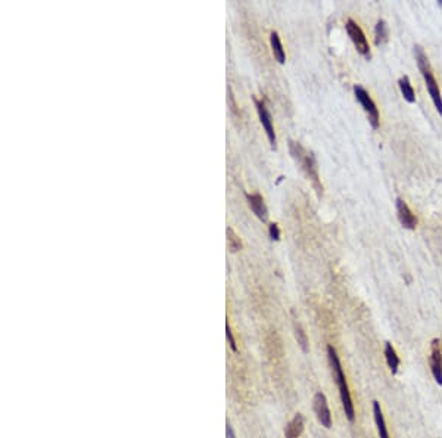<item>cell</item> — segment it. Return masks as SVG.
Wrapping results in <instances>:
<instances>
[{
  "label": "cell",
  "mask_w": 442,
  "mask_h": 438,
  "mask_svg": "<svg viewBox=\"0 0 442 438\" xmlns=\"http://www.w3.org/2000/svg\"><path fill=\"white\" fill-rule=\"evenodd\" d=\"M270 236H271V239H274V241H279L280 239V230H279V226L277 225H270Z\"/></svg>",
  "instance_id": "cell-20"
},
{
  "label": "cell",
  "mask_w": 442,
  "mask_h": 438,
  "mask_svg": "<svg viewBox=\"0 0 442 438\" xmlns=\"http://www.w3.org/2000/svg\"><path fill=\"white\" fill-rule=\"evenodd\" d=\"M314 412L317 415L318 422L324 426V428H330L332 426V415L327 406V400L326 396L323 393H317L314 396Z\"/></svg>",
  "instance_id": "cell-7"
},
{
  "label": "cell",
  "mask_w": 442,
  "mask_h": 438,
  "mask_svg": "<svg viewBox=\"0 0 442 438\" xmlns=\"http://www.w3.org/2000/svg\"><path fill=\"white\" fill-rule=\"evenodd\" d=\"M354 92H355V97L357 100L363 105L364 111L367 113L369 115V121L371 124L373 129H377L379 127V111L376 108V103L373 102V99L370 97L369 92L366 89H363L361 86H355L354 87Z\"/></svg>",
  "instance_id": "cell-4"
},
{
  "label": "cell",
  "mask_w": 442,
  "mask_h": 438,
  "mask_svg": "<svg viewBox=\"0 0 442 438\" xmlns=\"http://www.w3.org/2000/svg\"><path fill=\"white\" fill-rule=\"evenodd\" d=\"M302 429H304V418L298 413L297 416L293 418L292 422L287 423L286 431H284V437L286 438H298L301 435Z\"/></svg>",
  "instance_id": "cell-13"
},
{
  "label": "cell",
  "mask_w": 442,
  "mask_h": 438,
  "mask_svg": "<svg viewBox=\"0 0 442 438\" xmlns=\"http://www.w3.org/2000/svg\"><path fill=\"white\" fill-rule=\"evenodd\" d=\"M414 52H416V61H417L419 70L422 71V76L426 81L427 92H429V95H430V97H432V100H433V103L438 109V113L442 115V96H441V90H439V86L436 83V78L433 77L429 59H427L426 53L423 52V49L420 46H416Z\"/></svg>",
  "instance_id": "cell-2"
},
{
  "label": "cell",
  "mask_w": 442,
  "mask_h": 438,
  "mask_svg": "<svg viewBox=\"0 0 442 438\" xmlns=\"http://www.w3.org/2000/svg\"><path fill=\"white\" fill-rule=\"evenodd\" d=\"M430 370L435 381L439 385H442V345L438 338L432 341L430 345Z\"/></svg>",
  "instance_id": "cell-6"
},
{
  "label": "cell",
  "mask_w": 442,
  "mask_h": 438,
  "mask_svg": "<svg viewBox=\"0 0 442 438\" xmlns=\"http://www.w3.org/2000/svg\"><path fill=\"white\" fill-rule=\"evenodd\" d=\"M373 415H374V422L377 426V432H379V438H389V432L386 428V422L383 418V412L380 407L379 401H373Z\"/></svg>",
  "instance_id": "cell-11"
},
{
  "label": "cell",
  "mask_w": 442,
  "mask_h": 438,
  "mask_svg": "<svg viewBox=\"0 0 442 438\" xmlns=\"http://www.w3.org/2000/svg\"><path fill=\"white\" fill-rule=\"evenodd\" d=\"M345 28H347V33H348V36L351 37L353 43L355 44L357 50H358V52L363 55L364 58L370 59V57H371V55H370V47H369V43H367L366 34H364V33H363V30L360 28V25H358L355 21L348 19V21H347Z\"/></svg>",
  "instance_id": "cell-5"
},
{
  "label": "cell",
  "mask_w": 442,
  "mask_h": 438,
  "mask_svg": "<svg viewBox=\"0 0 442 438\" xmlns=\"http://www.w3.org/2000/svg\"><path fill=\"white\" fill-rule=\"evenodd\" d=\"M270 41H271V47H273V55L274 58L280 62V64H284L286 61V55H284V50H283V46H282V41H280V37L276 31H273L270 34Z\"/></svg>",
  "instance_id": "cell-14"
},
{
  "label": "cell",
  "mask_w": 442,
  "mask_h": 438,
  "mask_svg": "<svg viewBox=\"0 0 442 438\" xmlns=\"http://www.w3.org/2000/svg\"><path fill=\"white\" fill-rule=\"evenodd\" d=\"M398 84H400V89H401V93H403L404 99H406L407 102H410V103L416 102V93H414V90H413V87H411V84H410L408 77H407V76L401 77L400 81H398Z\"/></svg>",
  "instance_id": "cell-15"
},
{
  "label": "cell",
  "mask_w": 442,
  "mask_h": 438,
  "mask_svg": "<svg viewBox=\"0 0 442 438\" xmlns=\"http://www.w3.org/2000/svg\"><path fill=\"white\" fill-rule=\"evenodd\" d=\"M248 201H249V207L254 211V214L263 222H267L268 218V211L267 207L264 204V199L260 193H254V195H248Z\"/></svg>",
  "instance_id": "cell-10"
},
{
  "label": "cell",
  "mask_w": 442,
  "mask_h": 438,
  "mask_svg": "<svg viewBox=\"0 0 442 438\" xmlns=\"http://www.w3.org/2000/svg\"><path fill=\"white\" fill-rule=\"evenodd\" d=\"M388 37H389L388 25H386L385 21L380 19V21L376 24V28H374V43H376L377 46H380V44H383V43L388 41Z\"/></svg>",
  "instance_id": "cell-16"
},
{
  "label": "cell",
  "mask_w": 442,
  "mask_h": 438,
  "mask_svg": "<svg viewBox=\"0 0 442 438\" xmlns=\"http://www.w3.org/2000/svg\"><path fill=\"white\" fill-rule=\"evenodd\" d=\"M226 435H227V438H236V435H234V432H233V429H231V426H230L229 422H227V428H226Z\"/></svg>",
  "instance_id": "cell-21"
},
{
  "label": "cell",
  "mask_w": 442,
  "mask_h": 438,
  "mask_svg": "<svg viewBox=\"0 0 442 438\" xmlns=\"http://www.w3.org/2000/svg\"><path fill=\"white\" fill-rule=\"evenodd\" d=\"M255 105H257V111H258L261 124H263V127L265 129V133H267V136H268V140H270L271 146L276 148V133H274V127H273V123H271V117H270V114H268V111H267V108H265L264 102L257 100V99H255Z\"/></svg>",
  "instance_id": "cell-8"
},
{
  "label": "cell",
  "mask_w": 442,
  "mask_h": 438,
  "mask_svg": "<svg viewBox=\"0 0 442 438\" xmlns=\"http://www.w3.org/2000/svg\"><path fill=\"white\" fill-rule=\"evenodd\" d=\"M226 335H227V340H229V345H230V348L236 353L237 351V347H236V341H234V338H233V334H231V329H230V326H229V323H226Z\"/></svg>",
  "instance_id": "cell-19"
},
{
  "label": "cell",
  "mask_w": 442,
  "mask_h": 438,
  "mask_svg": "<svg viewBox=\"0 0 442 438\" xmlns=\"http://www.w3.org/2000/svg\"><path fill=\"white\" fill-rule=\"evenodd\" d=\"M295 335H297V340H298V344L301 345V348L307 353L308 351V340H307V335L302 331L301 326H295Z\"/></svg>",
  "instance_id": "cell-18"
},
{
  "label": "cell",
  "mask_w": 442,
  "mask_h": 438,
  "mask_svg": "<svg viewBox=\"0 0 442 438\" xmlns=\"http://www.w3.org/2000/svg\"><path fill=\"white\" fill-rule=\"evenodd\" d=\"M385 357H386V363H388V366H389L392 375H397L401 362H400V357L397 356L395 348L392 347L390 343H386V344H385Z\"/></svg>",
  "instance_id": "cell-12"
},
{
  "label": "cell",
  "mask_w": 442,
  "mask_h": 438,
  "mask_svg": "<svg viewBox=\"0 0 442 438\" xmlns=\"http://www.w3.org/2000/svg\"><path fill=\"white\" fill-rule=\"evenodd\" d=\"M290 149H292L293 156H295V158H298V159L301 161L302 167H304L307 176L311 179V182H313V185H314L317 193L321 195V193H323V186H321V183H320V180H318V170H317V162H316L314 155H313L311 152H310V153L305 152L298 143H293V142H290Z\"/></svg>",
  "instance_id": "cell-3"
},
{
  "label": "cell",
  "mask_w": 442,
  "mask_h": 438,
  "mask_svg": "<svg viewBox=\"0 0 442 438\" xmlns=\"http://www.w3.org/2000/svg\"><path fill=\"white\" fill-rule=\"evenodd\" d=\"M227 241H229V248L234 252V251H237V249H240L242 248V242H240V239H239V236L233 232V229H227Z\"/></svg>",
  "instance_id": "cell-17"
},
{
  "label": "cell",
  "mask_w": 442,
  "mask_h": 438,
  "mask_svg": "<svg viewBox=\"0 0 442 438\" xmlns=\"http://www.w3.org/2000/svg\"><path fill=\"white\" fill-rule=\"evenodd\" d=\"M397 212H398V220L400 223L406 228V229H416L417 226V218L414 217V214L411 212V209L408 208V205L401 199L398 198L397 199Z\"/></svg>",
  "instance_id": "cell-9"
},
{
  "label": "cell",
  "mask_w": 442,
  "mask_h": 438,
  "mask_svg": "<svg viewBox=\"0 0 442 438\" xmlns=\"http://www.w3.org/2000/svg\"><path fill=\"white\" fill-rule=\"evenodd\" d=\"M327 357H329V363L332 367V373L333 378L336 381V384L339 387V394H340V400H342V406H343V412H345V416L348 418L350 422L355 420V410H354V403L351 399V393H350V387L348 382L345 378V373L342 370V364L340 360L337 357L336 350L333 348V345L327 347Z\"/></svg>",
  "instance_id": "cell-1"
}]
</instances>
